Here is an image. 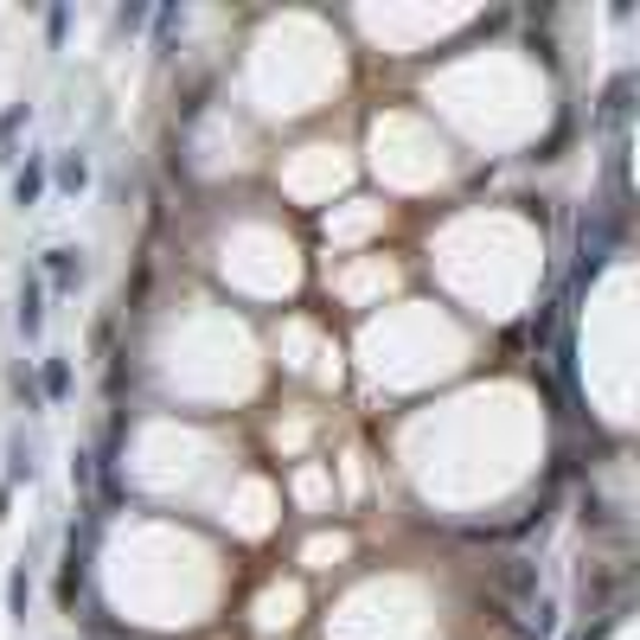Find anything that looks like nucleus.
Wrapping results in <instances>:
<instances>
[{
    "label": "nucleus",
    "instance_id": "nucleus-1",
    "mask_svg": "<svg viewBox=\"0 0 640 640\" xmlns=\"http://www.w3.org/2000/svg\"><path fill=\"white\" fill-rule=\"evenodd\" d=\"M13 321H20L26 339H39V327H46V282L39 276L20 282V314H13Z\"/></svg>",
    "mask_w": 640,
    "mask_h": 640
},
{
    "label": "nucleus",
    "instance_id": "nucleus-2",
    "mask_svg": "<svg viewBox=\"0 0 640 640\" xmlns=\"http://www.w3.org/2000/svg\"><path fill=\"white\" fill-rule=\"evenodd\" d=\"M39 193H46V160H26L13 174V205H39Z\"/></svg>",
    "mask_w": 640,
    "mask_h": 640
},
{
    "label": "nucleus",
    "instance_id": "nucleus-3",
    "mask_svg": "<svg viewBox=\"0 0 640 640\" xmlns=\"http://www.w3.org/2000/svg\"><path fill=\"white\" fill-rule=\"evenodd\" d=\"M46 269H51V288H77V282H83L77 250H46Z\"/></svg>",
    "mask_w": 640,
    "mask_h": 640
},
{
    "label": "nucleus",
    "instance_id": "nucleus-4",
    "mask_svg": "<svg viewBox=\"0 0 640 640\" xmlns=\"http://www.w3.org/2000/svg\"><path fill=\"white\" fill-rule=\"evenodd\" d=\"M65 391H71V365H65V358H46V397L58 404Z\"/></svg>",
    "mask_w": 640,
    "mask_h": 640
},
{
    "label": "nucleus",
    "instance_id": "nucleus-5",
    "mask_svg": "<svg viewBox=\"0 0 640 640\" xmlns=\"http://www.w3.org/2000/svg\"><path fill=\"white\" fill-rule=\"evenodd\" d=\"M7 609L26 621V570H13V577H7Z\"/></svg>",
    "mask_w": 640,
    "mask_h": 640
},
{
    "label": "nucleus",
    "instance_id": "nucleus-6",
    "mask_svg": "<svg viewBox=\"0 0 640 640\" xmlns=\"http://www.w3.org/2000/svg\"><path fill=\"white\" fill-rule=\"evenodd\" d=\"M58 179H65V186H83V179H90V167H83V154H71V160H65V167H58Z\"/></svg>",
    "mask_w": 640,
    "mask_h": 640
},
{
    "label": "nucleus",
    "instance_id": "nucleus-7",
    "mask_svg": "<svg viewBox=\"0 0 640 640\" xmlns=\"http://www.w3.org/2000/svg\"><path fill=\"white\" fill-rule=\"evenodd\" d=\"M13 481H32V449L26 442H13Z\"/></svg>",
    "mask_w": 640,
    "mask_h": 640
},
{
    "label": "nucleus",
    "instance_id": "nucleus-8",
    "mask_svg": "<svg viewBox=\"0 0 640 640\" xmlns=\"http://www.w3.org/2000/svg\"><path fill=\"white\" fill-rule=\"evenodd\" d=\"M20 122H26V102H20V109H7V116H0V148H7V135H13Z\"/></svg>",
    "mask_w": 640,
    "mask_h": 640
}]
</instances>
